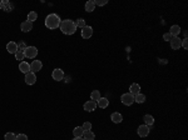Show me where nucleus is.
<instances>
[{
  "label": "nucleus",
  "instance_id": "obj_1",
  "mask_svg": "<svg viewBox=\"0 0 188 140\" xmlns=\"http://www.w3.org/2000/svg\"><path fill=\"white\" fill-rule=\"evenodd\" d=\"M60 30H62L63 34H65V35H73V34L77 31V25H75V23L73 20H70V19H65V20H62L60 23Z\"/></svg>",
  "mask_w": 188,
  "mask_h": 140
},
{
  "label": "nucleus",
  "instance_id": "obj_2",
  "mask_svg": "<svg viewBox=\"0 0 188 140\" xmlns=\"http://www.w3.org/2000/svg\"><path fill=\"white\" fill-rule=\"evenodd\" d=\"M60 23H62V20H60L59 15H56V14H49L45 18V26L50 30L58 29L60 26Z\"/></svg>",
  "mask_w": 188,
  "mask_h": 140
},
{
  "label": "nucleus",
  "instance_id": "obj_3",
  "mask_svg": "<svg viewBox=\"0 0 188 140\" xmlns=\"http://www.w3.org/2000/svg\"><path fill=\"white\" fill-rule=\"evenodd\" d=\"M120 100L126 107H130L132 104H134V95H132L130 93H126L120 96Z\"/></svg>",
  "mask_w": 188,
  "mask_h": 140
},
{
  "label": "nucleus",
  "instance_id": "obj_4",
  "mask_svg": "<svg viewBox=\"0 0 188 140\" xmlns=\"http://www.w3.org/2000/svg\"><path fill=\"white\" fill-rule=\"evenodd\" d=\"M38 55V49L35 46H26L24 50V56L28 59H34Z\"/></svg>",
  "mask_w": 188,
  "mask_h": 140
},
{
  "label": "nucleus",
  "instance_id": "obj_5",
  "mask_svg": "<svg viewBox=\"0 0 188 140\" xmlns=\"http://www.w3.org/2000/svg\"><path fill=\"white\" fill-rule=\"evenodd\" d=\"M41 68H43V63H41L40 60H33V63L30 64V71L34 74L38 73V71H40Z\"/></svg>",
  "mask_w": 188,
  "mask_h": 140
},
{
  "label": "nucleus",
  "instance_id": "obj_6",
  "mask_svg": "<svg viewBox=\"0 0 188 140\" xmlns=\"http://www.w3.org/2000/svg\"><path fill=\"white\" fill-rule=\"evenodd\" d=\"M51 78L54 79L55 81H60V80H63L64 79V71L62 69H59V68H56V69L53 70V73H51Z\"/></svg>",
  "mask_w": 188,
  "mask_h": 140
},
{
  "label": "nucleus",
  "instance_id": "obj_7",
  "mask_svg": "<svg viewBox=\"0 0 188 140\" xmlns=\"http://www.w3.org/2000/svg\"><path fill=\"white\" fill-rule=\"evenodd\" d=\"M149 130H150L149 126H147V125H141V126H138L137 133H138V135H139L141 138H145V137H148Z\"/></svg>",
  "mask_w": 188,
  "mask_h": 140
},
{
  "label": "nucleus",
  "instance_id": "obj_8",
  "mask_svg": "<svg viewBox=\"0 0 188 140\" xmlns=\"http://www.w3.org/2000/svg\"><path fill=\"white\" fill-rule=\"evenodd\" d=\"M93 35V28L92 26H84V28L82 29V38L83 39H89L90 36Z\"/></svg>",
  "mask_w": 188,
  "mask_h": 140
},
{
  "label": "nucleus",
  "instance_id": "obj_9",
  "mask_svg": "<svg viewBox=\"0 0 188 140\" xmlns=\"http://www.w3.org/2000/svg\"><path fill=\"white\" fill-rule=\"evenodd\" d=\"M36 81V75L32 73V71H29L28 74H25V83L28 85H34Z\"/></svg>",
  "mask_w": 188,
  "mask_h": 140
},
{
  "label": "nucleus",
  "instance_id": "obj_10",
  "mask_svg": "<svg viewBox=\"0 0 188 140\" xmlns=\"http://www.w3.org/2000/svg\"><path fill=\"white\" fill-rule=\"evenodd\" d=\"M169 43H171V48L173 50H178V49H180V43H182V40H180L178 36H173Z\"/></svg>",
  "mask_w": 188,
  "mask_h": 140
},
{
  "label": "nucleus",
  "instance_id": "obj_11",
  "mask_svg": "<svg viewBox=\"0 0 188 140\" xmlns=\"http://www.w3.org/2000/svg\"><path fill=\"white\" fill-rule=\"evenodd\" d=\"M97 107H98V105H97L95 101L89 100V101H86V103L84 104V107H83V108H84L85 111H94L97 109Z\"/></svg>",
  "mask_w": 188,
  "mask_h": 140
},
{
  "label": "nucleus",
  "instance_id": "obj_12",
  "mask_svg": "<svg viewBox=\"0 0 188 140\" xmlns=\"http://www.w3.org/2000/svg\"><path fill=\"white\" fill-rule=\"evenodd\" d=\"M20 29H21V31L23 33H29L30 30L33 29V23H30V21H23L21 24H20Z\"/></svg>",
  "mask_w": 188,
  "mask_h": 140
},
{
  "label": "nucleus",
  "instance_id": "obj_13",
  "mask_svg": "<svg viewBox=\"0 0 188 140\" xmlns=\"http://www.w3.org/2000/svg\"><path fill=\"white\" fill-rule=\"evenodd\" d=\"M110 120L114 124H119V123H122L123 122V116H122V114L120 113H113V114L110 115Z\"/></svg>",
  "mask_w": 188,
  "mask_h": 140
},
{
  "label": "nucleus",
  "instance_id": "obj_14",
  "mask_svg": "<svg viewBox=\"0 0 188 140\" xmlns=\"http://www.w3.org/2000/svg\"><path fill=\"white\" fill-rule=\"evenodd\" d=\"M6 50H8V53H10V54H15V53L18 51V44L14 43V41H10V43H8Z\"/></svg>",
  "mask_w": 188,
  "mask_h": 140
},
{
  "label": "nucleus",
  "instance_id": "obj_15",
  "mask_svg": "<svg viewBox=\"0 0 188 140\" xmlns=\"http://www.w3.org/2000/svg\"><path fill=\"white\" fill-rule=\"evenodd\" d=\"M129 93L132 95H137V94L141 93V85L137 84V83H134V84H132L129 86Z\"/></svg>",
  "mask_w": 188,
  "mask_h": 140
},
{
  "label": "nucleus",
  "instance_id": "obj_16",
  "mask_svg": "<svg viewBox=\"0 0 188 140\" xmlns=\"http://www.w3.org/2000/svg\"><path fill=\"white\" fill-rule=\"evenodd\" d=\"M19 70L24 74H28L30 71V65L26 61H20V64H19Z\"/></svg>",
  "mask_w": 188,
  "mask_h": 140
},
{
  "label": "nucleus",
  "instance_id": "obj_17",
  "mask_svg": "<svg viewBox=\"0 0 188 140\" xmlns=\"http://www.w3.org/2000/svg\"><path fill=\"white\" fill-rule=\"evenodd\" d=\"M168 33L171 34L172 36H178L179 34H180V26L179 25H172Z\"/></svg>",
  "mask_w": 188,
  "mask_h": 140
},
{
  "label": "nucleus",
  "instance_id": "obj_18",
  "mask_svg": "<svg viewBox=\"0 0 188 140\" xmlns=\"http://www.w3.org/2000/svg\"><path fill=\"white\" fill-rule=\"evenodd\" d=\"M143 120H144V125H147V126H152L153 124H154V118L150 114H145L144 115V118H143Z\"/></svg>",
  "mask_w": 188,
  "mask_h": 140
},
{
  "label": "nucleus",
  "instance_id": "obj_19",
  "mask_svg": "<svg viewBox=\"0 0 188 140\" xmlns=\"http://www.w3.org/2000/svg\"><path fill=\"white\" fill-rule=\"evenodd\" d=\"M97 105L100 109H105V108H108V105H109V100L107 99V98H100V99L98 100Z\"/></svg>",
  "mask_w": 188,
  "mask_h": 140
},
{
  "label": "nucleus",
  "instance_id": "obj_20",
  "mask_svg": "<svg viewBox=\"0 0 188 140\" xmlns=\"http://www.w3.org/2000/svg\"><path fill=\"white\" fill-rule=\"evenodd\" d=\"M95 10V4H94V0H89V1L85 3V11L88 13H92V11Z\"/></svg>",
  "mask_w": 188,
  "mask_h": 140
},
{
  "label": "nucleus",
  "instance_id": "obj_21",
  "mask_svg": "<svg viewBox=\"0 0 188 140\" xmlns=\"http://www.w3.org/2000/svg\"><path fill=\"white\" fill-rule=\"evenodd\" d=\"M83 134H84V130H83L82 126H77L73 130V135L74 138H83Z\"/></svg>",
  "mask_w": 188,
  "mask_h": 140
},
{
  "label": "nucleus",
  "instance_id": "obj_22",
  "mask_svg": "<svg viewBox=\"0 0 188 140\" xmlns=\"http://www.w3.org/2000/svg\"><path fill=\"white\" fill-rule=\"evenodd\" d=\"M145 101V95L144 94H137V95H134V103H138V104H143Z\"/></svg>",
  "mask_w": 188,
  "mask_h": 140
},
{
  "label": "nucleus",
  "instance_id": "obj_23",
  "mask_svg": "<svg viewBox=\"0 0 188 140\" xmlns=\"http://www.w3.org/2000/svg\"><path fill=\"white\" fill-rule=\"evenodd\" d=\"M100 93H99V90H93L92 94H90V99H92L93 101H95V103H98V100L100 99Z\"/></svg>",
  "mask_w": 188,
  "mask_h": 140
},
{
  "label": "nucleus",
  "instance_id": "obj_24",
  "mask_svg": "<svg viewBox=\"0 0 188 140\" xmlns=\"http://www.w3.org/2000/svg\"><path fill=\"white\" fill-rule=\"evenodd\" d=\"M1 4H3V10H5V11H11L13 10V8H14L13 4H10L9 1H6V0L1 1Z\"/></svg>",
  "mask_w": 188,
  "mask_h": 140
},
{
  "label": "nucleus",
  "instance_id": "obj_25",
  "mask_svg": "<svg viewBox=\"0 0 188 140\" xmlns=\"http://www.w3.org/2000/svg\"><path fill=\"white\" fill-rule=\"evenodd\" d=\"M83 138L85 140H94L95 139V134L92 133V131H84V134H83Z\"/></svg>",
  "mask_w": 188,
  "mask_h": 140
},
{
  "label": "nucleus",
  "instance_id": "obj_26",
  "mask_svg": "<svg viewBox=\"0 0 188 140\" xmlns=\"http://www.w3.org/2000/svg\"><path fill=\"white\" fill-rule=\"evenodd\" d=\"M36 18H38V14L35 13V11H30V13L28 14V21H30V23L35 21Z\"/></svg>",
  "mask_w": 188,
  "mask_h": 140
},
{
  "label": "nucleus",
  "instance_id": "obj_27",
  "mask_svg": "<svg viewBox=\"0 0 188 140\" xmlns=\"http://www.w3.org/2000/svg\"><path fill=\"white\" fill-rule=\"evenodd\" d=\"M74 23H75V25H77V28L83 29L85 26V20H84V19H78V20L74 21Z\"/></svg>",
  "mask_w": 188,
  "mask_h": 140
},
{
  "label": "nucleus",
  "instance_id": "obj_28",
  "mask_svg": "<svg viewBox=\"0 0 188 140\" xmlns=\"http://www.w3.org/2000/svg\"><path fill=\"white\" fill-rule=\"evenodd\" d=\"M4 138H5V140H16V135L14 133H6Z\"/></svg>",
  "mask_w": 188,
  "mask_h": 140
},
{
  "label": "nucleus",
  "instance_id": "obj_29",
  "mask_svg": "<svg viewBox=\"0 0 188 140\" xmlns=\"http://www.w3.org/2000/svg\"><path fill=\"white\" fill-rule=\"evenodd\" d=\"M83 130L84 131H89V130H92V123H89V122H85L84 124H83Z\"/></svg>",
  "mask_w": 188,
  "mask_h": 140
},
{
  "label": "nucleus",
  "instance_id": "obj_30",
  "mask_svg": "<svg viewBox=\"0 0 188 140\" xmlns=\"http://www.w3.org/2000/svg\"><path fill=\"white\" fill-rule=\"evenodd\" d=\"M14 55H15V59H16V60H24V58H25L24 53H23V51H16Z\"/></svg>",
  "mask_w": 188,
  "mask_h": 140
},
{
  "label": "nucleus",
  "instance_id": "obj_31",
  "mask_svg": "<svg viewBox=\"0 0 188 140\" xmlns=\"http://www.w3.org/2000/svg\"><path fill=\"white\" fill-rule=\"evenodd\" d=\"M25 49H26L25 43H24V41H20V43L18 44V51H23V53H24Z\"/></svg>",
  "mask_w": 188,
  "mask_h": 140
},
{
  "label": "nucleus",
  "instance_id": "obj_32",
  "mask_svg": "<svg viewBox=\"0 0 188 140\" xmlns=\"http://www.w3.org/2000/svg\"><path fill=\"white\" fill-rule=\"evenodd\" d=\"M107 3H108L107 0H94V4L98 5V6H104Z\"/></svg>",
  "mask_w": 188,
  "mask_h": 140
},
{
  "label": "nucleus",
  "instance_id": "obj_33",
  "mask_svg": "<svg viewBox=\"0 0 188 140\" xmlns=\"http://www.w3.org/2000/svg\"><path fill=\"white\" fill-rule=\"evenodd\" d=\"M172 35L169 33H165V34H163V40H165V41H171V39H172Z\"/></svg>",
  "mask_w": 188,
  "mask_h": 140
},
{
  "label": "nucleus",
  "instance_id": "obj_34",
  "mask_svg": "<svg viewBox=\"0 0 188 140\" xmlns=\"http://www.w3.org/2000/svg\"><path fill=\"white\" fill-rule=\"evenodd\" d=\"M16 140H28V137L25 134H18L16 135Z\"/></svg>",
  "mask_w": 188,
  "mask_h": 140
},
{
  "label": "nucleus",
  "instance_id": "obj_35",
  "mask_svg": "<svg viewBox=\"0 0 188 140\" xmlns=\"http://www.w3.org/2000/svg\"><path fill=\"white\" fill-rule=\"evenodd\" d=\"M180 46H182L183 49H187L188 48V40L187 39H183L182 43H180Z\"/></svg>",
  "mask_w": 188,
  "mask_h": 140
},
{
  "label": "nucleus",
  "instance_id": "obj_36",
  "mask_svg": "<svg viewBox=\"0 0 188 140\" xmlns=\"http://www.w3.org/2000/svg\"><path fill=\"white\" fill-rule=\"evenodd\" d=\"M73 140H85L84 138H74Z\"/></svg>",
  "mask_w": 188,
  "mask_h": 140
},
{
  "label": "nucleus",
  "instance_id": "obj_37",
  "mask_svg": "<svg viewBox=\"0 0 188 140\" xmlns=\"http://www.w3.org/2000/svg\"><path fill=\"white\" fill-rule=\"evenodd\" d=\"M0 10H3V4H1V1H0Z\"/></svg>",
  "mask_w": 188,
  "mask_h": 140
}]
</instances>
